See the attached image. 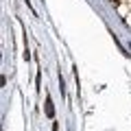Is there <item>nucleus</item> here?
Masks as SVG:
<instances>
[{"label":"nucleus","instance_id":"f257e3e1","mask_svg":"<svg viewBox=\"0 0 131 131\" xmlns=\"http://www.w3.org/2000/svg\"><path fill=\"white\" fill-rule=\"evenodd\" d=\"M46 114H48L50 118H52V114H55V109H52V101H50V98L46 101Z\"/></svg>","mask_w":131,"mask_h":131}]
</instances>
